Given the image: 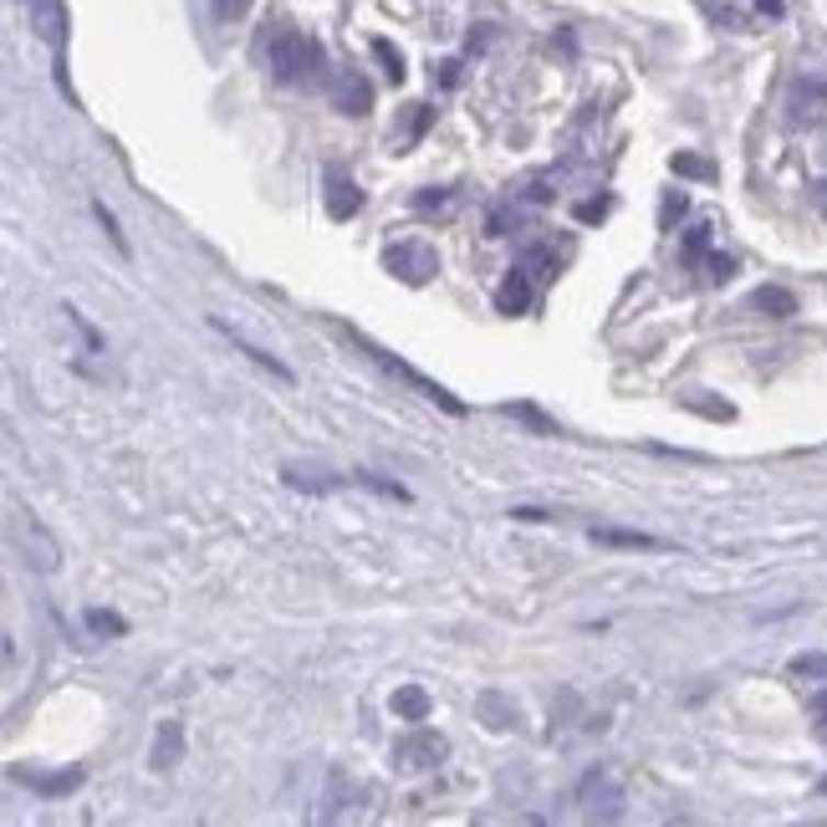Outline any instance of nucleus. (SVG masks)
Segmentation results:
<instances>
[{
	"label": "nucleus",
	"instance_id": "nucleus-1",
	"mask_svg": "<svg viewBox=\"0 0 827 827\" xmlns=\"http://www.w3.org/2000/svg\"><path fill=\"white\" fill-rule=\"evenodd\" d=\"M267 61H271V77L286 82V88H307V82H317V77L327 72L322 42L307 36V31H292V26H281L267 36Z\"/></svg>",
	"mask_w": 827,
	"mask_h": 827
},
{
	"label": "nucleus",
	"instance_id": "nucleus-2",
	"mask_svg": "<svg viewBox=\"0 0 827 827\" xmlns=\"http://www.w3.org/2000/svg\"><path fill=\"white\" fill-rule=\"evenodd\" d=\"M353 342H358V348H363V353H369V358H373V363H378V369H384V373H394L399 384H409L414 394H419V399L440 404L444 414H465V404H460L455 394H450V388H444V384H434V378H424V373H419V369H409L404 358H394V353H388V348H378V342H373V338H363V332H353Z\"/></svg>",
	"mask_w": 827,
	"mask_h": 827
},
{
	"label": "nucleus",
	"instance_id": "nucleus-3",
	"mask_svg": "<svg viewBox=\"0 0 827 827\" xmlns=\"http://www.w3.org/2000/svg\"><path fill=\"white\" fill-rule=\"evenodd\" d=\"M384 267L394 271L404 286H424V281L440 271V256H434V246H424V240H394L384 251Z\"/></svg>",
	"mask_w": 827,
	"mask_h": 827
},
{
	"label": "nucleus",
	"instance_id": "nucleus-4",
	"mask_svg": "<svg viewBox=\"0 0 827 827\" xmlns=\"http://www.w3.org/2000/svg\"><path fill=\"white\" fill-rule=\"evenodd\" d=\"M444 751H450V740L419 725L414 736H404L399 746H394V767H399V771H429V767H440Z\"/></svg>",
	"mask_w": 827,
	"mask_h": 827
},
{
	"label": "nucleus",
	"instance_id": "nucleus-5",
	"mask_svg": "<svg viewBox=\"0 0 827 827\" xmlns=\"http://www.w3.org/2000/svg\"><path fill=\"white\" fill-rule=\"evenodd\" d=\"M532 267H526V261H517V267L506 271V281L501 286H496V311H506V317H521V311L532 307Z\"/></svg>",
	"mask_w": 827,
	"mask_h": 827
},
{
	"label": "nucleus",
	"instance_id": "nucleus-6",
	"mask_svg": "<svg viewBox=\"0 0 827 827\" xmlns=\"http://www.w3.org/2000/svg\"><path fill=\"white\" fill-rule=\"evenodd\" d=\"M332 107H338V113H348V118H363V113L373 107L369 77H358V72H338V77H332Z\"/></svg>",
	"mask_w": 827,
	"mask_h": 827
},
{
	"label": "nucleus",
	"instance_id": "nucleus-7",
	"mask_svg": "<svg viewBox=\"0 0 827 827\" xmlns=\"http://www.w3.org/2000/svg\"><path fill=\"white\" fill-rule=\"evenodd\" d=\"M184 761V725L179 721H159L154 730V751H148V767L154 771H174Z\"/></svg>",
	"mask_w": 827,
	"mask_h": 827
},
{
	"label": "nucleus",
	"instance_id": "nucleus-8",
	"mask_svg": "<svg viewBox=\"0 0 827 827\" xmlns=\"http://www.w3.org/2000/svg\"><path fill=\"white\" fill-rule=\"evenodd\" d=\"M358 209H363V190H358L348 174L327 169V215H332V220H353Z\"/></svg>",
	"mask_w": 827,
	"mask_h": 827
},
{
	"label": "nucleus",
	"instance_id": "nucleus-9",
	"mask_svg": "<svg viewBox=\"0 0 827 827\" xmlns=\"http://www.w3.org/2000/svg\"><path fill=\"white\" fill-rule=\"evenodd\" d=\"M215 332H225V338H230V348L251 358L256 369H267L271 378H281V384H296V373L286 369V363H281L276 353H267V348H256V342H246V338H240V332H236V327H230V322H215Z\"/></svg>",
	"mask_w": 827,
	"mask_h": 827
},
{
	"label": "nucleus",
	"instance_id": "nucleus-10",
	"mask_svg": "<svg viewBox=\"0 0 827 827\" xmlns=\"http://www.w3.org/2000/svg\"><path fill=\"white\" fill-rule=\"evenodd\" d=\"M15 782H26L31 792H42V797H67V792H72V786H82V771H52V777H46V771H15Z\"/></svg>",
	"mask_w": 827,
	"mask_h": 827
},
{
	"label": "nucleus",
	"instance_id": "nucleus-11",
	"mask_svg": "<svg viewBox=\"0 0 827 827\" xmlns=\"http://www.w3.org/2000/svg\"><path fill=\"white\" fill-rule=\"evenodd\" d=\"M31 26L42 31L46 42L57 46H67V5H61V0H36V11H31Z\"/></svg>",
	"mask_w": 827,
	"mask_h": 827
},
{
	"label": "nucleus",
	"instance_id": "nucleus-12",
	"mask_svg": "<svg viewBox=\"0 0 827 827\" xmlns=\"http://www.w3.org/2000/svg\"><path fill=\"white\" fill-rule=\"evenodd\" d=\"M388 705H394V715H399V721H414V725L429 721V690H424V684H399Z\"/></svg>",
	"mask_w": 827,
	"mask_h": 827
},
{
	"label": "nucleus",
	"instance_id": "nucleus-13",
	"mask_svg": "<svg viewBox=\"0 0 827 827\" xmlns=\"http://www.w3.org/2000/svg\"><path fill=\"white\" fill-rule=\"evenodd\" d=\"M592 542L598 547H634V552H654V547H665L659 536H649V532H619V526H592Z\"/></svg>",
	"mask_w": 827,
	"mask_h": 827
},
{
	"label": "nucleus",
	"instance_id": "nucleus-14",
	"mask_svg": "<svg viewBox=\"0 0 827 827\" xmlns=\"http://www.w3.org/2000/svg\"><path fill=\"white\" fill-rule=\"evenodd\" d=\"M751 307L767 311V317H792V311H797V296L786 292V286H756Z\"/></svg>",
	"mask_w": 827,
	"mask_h": 827
},
{
	"label": "nucleus",
	"instance_id": "nucleus-15",
	"mask_svg": "<svg viewBox=\"0 0 827 827\" xmlns=\"http://www.w3.org/2000/svg\"><path fill=\"white\" fill-rule=\"evenodd\" d=\"M506 414H511V419H521V424L532 429V434H542V440H552V434H562V429H557V419H547V414L536 409V404H506Z\"/></svg>",
	"mask_w": 827,
	"mask_h": 827
},
{
	"label": "nucleus",
	"instance_id": "nucleus-16",
	"mask_svg": "<svg viewBox=\"0 0 827 827\" xmlns=\"http://www.w3.org/2000/svg\"><path fill=\"white\" fill-rule=\"evenodd\" d=\"M353 486L378 490V496H388V501H409V490H404L399 480H384V475H373V471H353Z\"/></svg>",
	"mask_w": 827,
	"mask_h": 827
},
{
	"label": "nucleus",
	"instance_id": "nucleus-17",
	"mask_svg": "<svg viewBox=\"0 0 827 827\" xmlns=\"http://www.w3.org/2000/svg\"><path fill=\"white\" fill-rule=\"evenodd\" d=\"M373 57L384 61V72H388V82H404V77H409V67H404V52L394 42H384V36H378V42H373Z\"/></svg>",
	"mask_w": 827,
	"mask_h": 827
},
{
	"label": "nucleus",
	"instance_id": "nucleus-18",
	"mask_svg": "<svg viewBox=\"0 0 827 827\" xmlns=\"http://www.w3.org/2000/svg\"><path fill=\"white\" fill-rule=\"evenodd\" d=\"M710 230H715V225H694L690 236H684V246H680L684 267H694V261H705V256H710Z\"/></svg>",
	"mask_w": 827,
	"mask_h": 827
},
{
	"label": "nucleus",
	"instance_id": "nucleus-19",
	"mask_svg": "<svg viewBox=\"0 0 827 827\" xmlns=\"http://www.w3.org/2000/svg\"><path fill=\"white\" fill-rule=\"evenodd\" d=\"M669 163H675V174H690V179H715L721 174V169H715L710 159H700V154H675Z\"/></svg>",
	"mask_w": 827,
	"mask_h": 827
},
{
	"label": "nucleus",
	"instance_id": "nucleus-20",
	"mask_svg": "<svg viewBox=\"0 0 827 827\" xmlns=\"http://www.w3.org/2000/svg\"><path fill=\"white\" fill-rule=\"evenodd\" d=\"M88 628H92V634H128V623H123L118 613H107V608H92Z\"/></svg>",
	"mask_w": 827,
	"mask_h": 827
},
{
	"label": "nucleus",
	"instance_id": "nucleus-21",
	"mask_svg": "<svg viewBox=\"0 0 827 827\" xmlns=\"http://www.w3.org/2000/svg\"><path fill=\"white\" fill-rule=\"evenodd\" d=\"M684 209H690V200H684L680 190H669L665 194V209H659V230H675V220H680Z\"/></svg>",
	"mask_w": 827,
	"mask_h": 827
},
{
	"label": "nucleus",
	"instance_id": "nucleus-22",
	"mask_svg": "<svg viewBox=\"0 0 827 827\" xmlns=\"http://www.w3.org/2000/svg\"><path fill=\"white\" fill-rule=\"evenodd\" d=\"M429 118H434V107L414 103V107H409V134H404V144H419V134L429 128Z\"/></svg>",
	"mask_w": 827,
	"mask_h": 827
},
{
	"label": "nucleus",
	"instance_id": "nucleus-23",
	"mask_svg": "<svg viewBox=\"0 0 827 827\" xmlns=\"http://www.w3.org/2000/svg\"><path fill=\"white\" fill-rule=\"evenodd\" d=\"M705 271H710V281H730V276H736V256L710 251V256H705Z\"/></svg>",
	"mask_w": 827,
	"mask_h": 827
},
{
	"label": "nucleus",
	"instance_id": "nucleus-24",
	"mask_svg": "<svg viewBox=\"0 0 827 827\" xmlns=\"http://www.w3.org/2000/svg\"><path fill=\"white\" fill-rule=\"evenodd\" d=\"M251 5H256V0H209V11L220 15V21H240Z\"/></svg>",
	"mask_w": 827,
	"mask_h": 827
},
{
	"label": "nucleus",
	"instance_id": "nucleus-25",
	"mask_svg": "<svg viewBox=\"0 0 827 827\" xmlns=\"http://www.w3.org/2000/svg\"><path fill=\"white\" fill-rule=\"evenodd\" d=\"M92 215H98V220H103V230H107V236H113V246H118V251L128 256V240H123L118 220H113V215H107V205H92Z\"/></svg>",
	"mask_w": 827,
	"mask_h": 827
},
{
	"label": "nucleus",
	"instance_id": "nucleus-26",
	"mask_svg": "<svg viewBox=\"0 0 827 827\" xmlns=\"http://www.w3.org/2000/svg\"><path fill=\"white\" fill-rule=\"evenodd\" d=\"M573 215H577V220H582V225H592V220H603V215H608V200H582V205H577V209H573Z\"/></svg>",
	"mask_w": 827,
	"mask_h": 827
},
{
	"label": "nucleus",
	"instance_id": "nucleus-27",
	"mask_svg": "<svg viewBox=\"0 0 827 827\" xmlns=\"http://www.w3.org/2000/svg\"><path fill=\"white\" fill-rule=\"evenodd\" d=\"M450 200V190H424V194H414V205L419 209H434V205H444Z\"/></svg>",
	"mask_w": 827,
	"mask_h": 827
},
{
	"label": "nucleus",
	"instance_id": "nucleus-28",
	"mask_svg": "<svg viewBox=\"0 0 827 827\" xmlns=\"http://www.w3.org/2000/svg\"><path fill=\"white\" fill-rule=\"evenodd\" d=\"M792 669H797V675H827V659H797Z\"/></svg>",
	"mask_w": 827,
	"mask_h": 827
},
{
	"label": "nucleus",
	"instance_id": "nucleus-29",
	"mask_svg": "<svg viewBox=\"0 0 827 827\" xmlns=\"http://www.w3.org/2000/svg\"><path fill=\"white\" fill-rule=\"evenodd\" d=\"M440 82H444V88H455V82H460V61H444V72H440Z\"/></svg>",
	"mask_w": 827,
	"mask_h": 827
},
{
	"label": "nucleus",
	"instance_id": "nucleus-30",
	"mask_svg": "<svg viewBox=\"0 0 827 827\" xmlns=\"http://www.w3.org/2000/svg\"><path fill=\"white\" fill-rule=\"evenodd\" d=\"M756 11H761V15H782V0H756Z\"/></svg>",
	"mask_w": 827,
	"mask_h": 827
},
{
	"label": "nucleus",
	"instance_id": "nucleus-31",
	"mask_svg": "<svg viewBox=\"0 0 827 827\" xmlns=\"http://www.w3.org/2000/svg\"><path fill=\"white\" fill-rule=\"evenodd\" d=\"M817 209H823V220H827V179L817 184Z\"/></svg>",
	"mask_w": 827,
	"mask_h": 827
},
{
	"label": "nucleus",
	"instance_id": "nucleus-32",
	"mask_svg": "<svg viewBox=\"0 0 827 827\" xmlns=\"http://www.w3.org/2000/svg\"><path fill=\"white\" fill-rule=\"evenodd\" d=\"M817 792H823V797H827V777H823V786H817Z\"/></svg>",
	"mask_w": 827,
	"mask_h": 827
}]
</instances>
